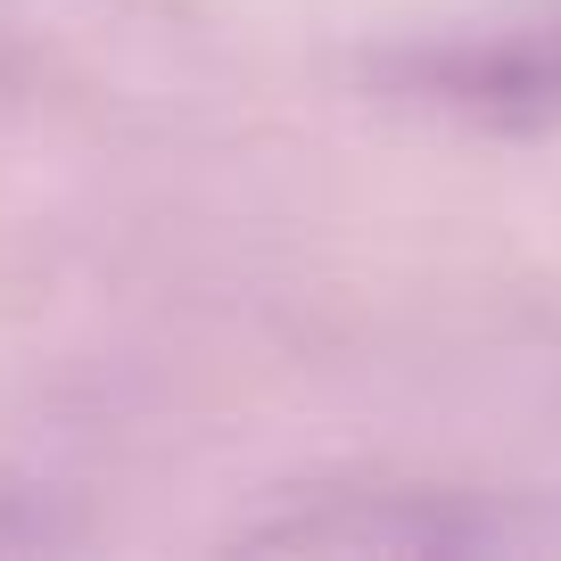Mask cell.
<instances>
[{
    "label": "cell",
    "mask_w": 561,
    "mask_h": 561,
    "mask_svg": "<svg viewBox=\"0 0 561 561\" xmlns=\"http://www.w3.org/2000/svg\"><path fill=\"white\" fill-rule=\"evenodd\" d=\"M455 83L488 91V100H561V18L504 42V50H488V58H462Z\"/></svg>",
    "instance_id": "cell-1"
}]
</instances>
